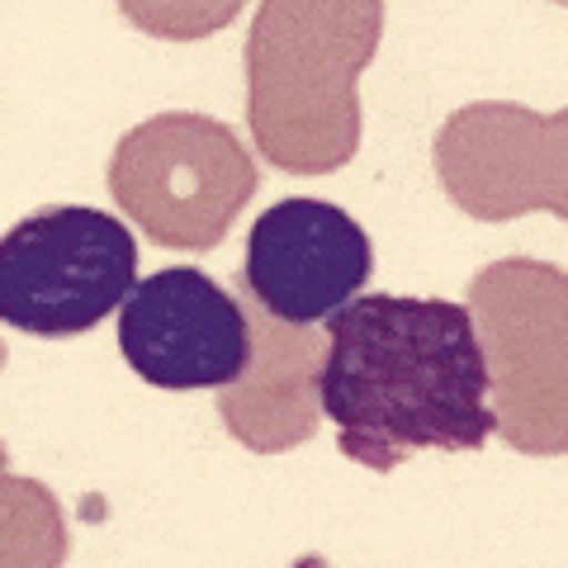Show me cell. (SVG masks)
<instances>
[{
    "label": "cell",
    "instance_id": "9c48e42d",
    "mask_svg": "<svg viewBox=\"0 0 568 568\" xmlns=\"http://www.w3.org/2000/svg\"><path fill=\"white\" fill-rule=\"evenodd\" d=\"M252 365L237 384L219 388V417L227 436L252 455H284L317 436L323 422V365H327V332L298 327L265 313L252 294Z\"/></svg>",
    "mask_w": 568,
    "mask_h": 568
},
{
    "label": "cell",
    "instance_id": "ba28073f",
    "mask_svg": "<svg viewBox=\"0 0 568 568\" xmlns=\"http://www.w3.org/2000/svg\"><path fill=\"white\" fill-rule=\"evenodd\" d=\"M436 181L478 223L545 209V114L511 100H474L436 133Z\"/></svg>",
    "mask_w": 568,
    "mask_h": 568
},
{
    "label": "cell",
    "instance_id": "8992f818",
    "mask_svg": "<svg viewBox=\"0 0 568 568\" xmlns=\"http://www.w3.org/2000/svg\"><path fill=\"white\" fill-rule=\"evenodd\" d=\"M119 351L152 388H227L252 365V313L213 275L166 265L119 308Z\"/></svg>",
    "mask_w": 568,
    "mask_h": 568
},
{
    "label": "cell",
    "instance_id": "4fadbf2b",
    "mask_svg": "<svg viewBox=\"0 0 568 568\" xmlns=\"http://www.w3.org/2000/svg\"><path fill=\"white\" fill-rule=\"evenodd\" d=\"M555 6H568V0H555Z\"/></svg>",
    "mask_w": 568,
    "mask_h": 568
},
{
    "label": "cell",
    "instance_id": "7c38bea8",
    "mask_svg": "<svg viewBox=\"0 0 568 568\" xmlns=\"http://www.w3.org/2000/svg\"><path fill=\"white\" fill-rule=\"evenodd\" d=\"M545 213L568 223V104L545 114Z\"/></svg>",
    "mask_w": 568,
    "mask_h": 568
},
{
    "label": "cell",
    "instance_id": "52a82bcc",
    "mask_svg": "<svg viewBox=\"0 0 568 568\" xmlns=\"http://www.w3.org/2000/svg\"><path fill=\"white\" fill-rule=\"evenodd\" d=\"M375 246L346 209L327 200H280L246 233L242 294L284 323L313 327L361 298Z\"/></svg>",
    "mask_w": 568,
    "mask_h": 568
},
{
    "label": "cell",
    "instance_id": "30bf717a",
    "mask_svg": "<svg viewBox=\"0 0 568 568\" xmlns=\"http://www.w3.org/2000/svg\"><path fill=\"white\" fill-rule=\"evenodd\" d=\"M0 507H6V530H0L6 568H62L67 530L58 497L33 478L6 474L0 478Z\"/></svg>",
    "mask_w": 568,
    "mask_h": 568
},
{
    "label": "cell",
    "instance_id": "277c9868",
    "mask_svg": "<svg viewBox=\"0 0 568 568\" xmlns=\"http://www.w3.org/2000/svg\"><path fill=\"white\" fill-rule=\"evenodd\" d=\"M104 181L123 219L156 246L209 252L252 204L261 171L227 123L171 110L119 138Z\"/></svg>",
    "mask_w": 568,
    "mask_h": 568
},
{
    "label": "cell",
    "instance_id": "7a4b0ae2",
    "mask_svg": "<svg viewBox=\"0 0 568 568\" xmlns=\"http://www.w3.org/2000/svg\"><path fill=\"white\" fill-rule=\"evenodd\" d=\"M384 0H261L246 33V123L284 175H332L361 148V77Z\"/></svg>",
    "mask_w": 568,
    "mask_h": 568
},
{
    "label": "cell",
    "instance_id": "8fae6325",
    "mask_svg": "<svg viewBox=\"0 0 568 568\" xmlns=\"http://www.w3.org/2000/svg\"><path fill=\"white\" fill-rule=\"evenodd\" d=\"M246 0H119V14L133 29L166 43H200L213 39L242 14Z\"/></svg>",
    "mask_w": 568,
    "mask_h": 568
},
{
    "label": "cell",
    "instance_id": "6da1fadb",
    "mask_svg": "<svg viewBox=\"0 0 568 568\" xmlns=\"http://www.w3.org/2000/svg\"><path fill=\"white\" fill-rule=\"evenodd\" d=\"M488 384L469 304L361 294L327 317L323 413L342 455L375 474L422 450H484L497 436Z\"/></svg>",
    "mask_w": 568,
    "mask_h": 568
},
{
    "label": "cell",
    "instance_id": "5b68a950",
    "mask_svg": "<svg viewBox=\"0 0 568 568\" xmlns=\"http://www.w3.org/2000/svg\"><path fill=\"white\" fill-rule=\"evenodd\" d=\"M138 242L114 213L58 204L0 237V323L43 342L81 336L129 304Z\"/></svg>",
    "mask_w": 568,
    "mask_h": 568
},
{
    "label": "cell",
    "instance_id": "3957f363",
    "mask_svg": "<svg viewBox=\"0 0 568 568\" xmlns=\"http://www.w3.org/2000/svg\"><path fill=\"white\" fill-rule=\"evenodd\" d=\"M465 304L488 355L497 440L517 455H568V271L507 256L469 280Z\"/></svg>",
    "mask_w": 568,
    "mask_h": 568
}]
</instances>
